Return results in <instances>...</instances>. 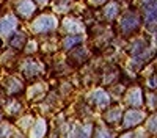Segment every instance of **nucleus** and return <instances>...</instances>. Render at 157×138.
<instances>
[{
	"label": "nucleus",
	"mask_w": 157,
	"mask_h": 138,
	"mask_svg": "<svg viewBox=\"0 0 157 138\" xmlns=\"http://www.w3.org/2000/svg\"><path fill=\"white\" fill-rule=\"evenodd\" d=\"M55 25H57L55 17H52V16H41V17H38L33 22L32 28H33L35 33H47V32L54 30Z\"/></svg>",
	"instance_id": "nucleus-1"
},
{
	"label": "nucleus",
	"mask_w": 157,
	"mask_h": 138,
	"mask_svg": "<svg viewBox=\"0 0 157 138\" xmlns=\"http://www.w3.org/2000/svg\"><path fill=\"white\" fill-rule=\"evenodd\" d=\"M138 25H140V17L135 13H127L121 19V30L124 33H132L134 30L138 28Z\"/></svg>",
	"instance_id": "nucleus-2"
},
{
	"label": "nucleus",
	"mask_w": 157,
	"mask_h": 138,
	"mask_svg": "<svg viewBox=\"0 0 157 138\" xmlns=\"http://www.w3.org/2000/svg\"><path fill=\"white\" fill-rule=\"evenodd\" d=\"M143 118H145V115H143L141 111L138 110H130L127 111L124 118H123V127L124 129H130V127H134V125L140 124L143 121Z\"/></svg>",
	"instance_id": "nucleus-3"
},
{
	"label": "nucleus",
	"mask_w": 157,
	"mask_h": 138,
	"mask_svg": "<svg viewBox=\"0 0 157 138\" xmlns=\"http://www.w3.org/2000/svg\"><path fill=\"white\" fill-rule=\"evenodd\" d=\"M16 19L13 16H6L0 19V36H10L13 32L16 30Z\"/></svg>",
	"instance_id": "nucleus-4"
},
{
	"label": "nucleus",
	"mask_w": 157,
	"mask_h": 138,
	"mask_svg": "<svg viewBox=\"0 0 157 138\" xmlns=\"http://www.w3.org/2000/svg\"><path fill=\"white\" fill-rule=\"evenodd\" d=\"M90 102H93V104H94V105H98V107L107 105V104L110 102V96H109L105 91L98 90V91H94L93 94L90 96Z\"/></svg>",
	"instance_id": "nucleus-5"
},
{
	"label": "nucleus",
	"mask_w": 157,
	"mask_h": 138,
	"mask_svg": "<svg viewBox=\"0 0 157 138\" xmlns=\"http://www.w3.org/2000/svg\"><path fill=\"white\" fill-rule=\"evenodd\" d=\"M16 11L22 17H29V16L33 14L35 5H33V2H30V0H21V2L17 3V6H16Z\"/></svg>",
	"instance_id": "nucleus-6"
},
{
	"label": "nucleus",
	"mask_w": 157,
	"mask_h": 138,
	"mask_svg": "<svg viewBox=\"0 0 157 138\" xmlns=\"http://www.w3.org/2000/svg\"><path fill=\"white\" fill-rule=\"evenodd\" d=\"M126 104L127 105H132V107H140L143 104L141 91L138 90V88H134V90L129 91V94L126 96Z\"/></svg>",
	"instance_id": "nucleus-7"
},
{
	"label": "nucleus",
	"mask_w": 157,
	"mask_h": 138,
	"mask_svg": "<svg viewBox=\"0 0 157 138\" xmlns=\"http://www.w3.org/2000/svg\"><path fill=\"white\" fill-rule=\"evenodd\" d=\"M24 74H25V77H27V79L35 77V75L39 74V65L35 63V61H27V63H25V66H24Z\"/></svg>",
	"instance_id": "nucleus-8"
},
{
	"label": "nucleus",
	"mask_w": 157,
	"mask_h": 138,
	"mask_svg": "<svg viewBox=\"0 0 157 138\" xmlns=\"http://www.w3.org/2000/svg\"><path fill=\"white\" fill-rule=\"evenodd\" d=\"M46 133V121L44 119H38L33 125L32 130V138H43V135Z\"/></svg>",
	"instance_id": "nucleus-9"
},
{
	"label": "nucleus",
	"mask_w": 157,
	"mask_h": 138,
	"mask_svg": "<svg viewBox=\"0 0 157 138\" xmlns=\"http://www.w3.org/2000/svg\"><path fill=\"white\" fill-rule=\"evenodd\" d=\"M123 113H121V110L118 108V107H115V108H112V110H109L107 113H105V119H107V122L109 124H115V122H118L123 116Z\"/></svg>",
	"instance_id": "nucleus-10"
},
{
	"label": "nucleus",
	"mask_w": 157,
	"mask_h": 138,
	"mask_svg": "<svg viewBox=\"0 0 157 138\" xmlns=\"http://www.w3.org/2000/svg\"><path fill=\"white\" fill-rule=\"evenodd\" d=\"M24 43H25V36H24L22 33L14 35V36L10 39V44H11L13 47H16V49H22V47H24Z\"/></svg>",
	"instance_id": "nucleus-11"
},
{
	"label": "nucleus",
	"mask_w": 157,
	"mask_h": 138,
	"mask_svg": "<svg viewBox=\"0 0 157 138\" xmlns=\"http://www.w3.org/2000/svg\"><path fill=\"white\" fill-rule=\"evenodd\" d=\"M82 41V36H69V38H66L64 39V49H71L72 46H75V44H78Z\"/></svg>",
	"instance_id": "nucleus-12"
},
{
	"label": "nucleus",
	"mask_w": 157,
	"mask_h": 138,
	"mask_svg": "<svg viewBox=\"0 0 157 138\" xmlns=\"http://www.w3.org/2000/svg\"><path fill=\"white\" fill-rule=\"evenodd\" d=\"M116 14H118V5L110 3V5L105 8V17H107V19H113Z\"/></svg>",
	"instance_id": "nucleus-13"
},
{
	"label": "nucleus",
	"mask_w": 157,
	"mask_h": 138,
	"mask_svg": "<svg viewBox=\"0 0 157 138\" xmlns=\"http://www.w3.org/2000/svg\"><path fill=\"white\" fill-rule=\"evenodd\" d=\"M132 50H134L135 55H140V54H143V52H146V43H145V41H137V43L134 44Z\"/></svg>",
	"instance_id": "nucleus-14"
},
{
	"label": "nucleus",
	"mask_w": 157,
	"mask_h": 138,
	"mask_svg": "<svg viewBox=\"0 0 157 138\" xmlns=\"http://www.w3.org/2000/svg\"><path fill=\"white\" fill-rule=\"evenodd\" d=\"M11 136V129L8 124L0 125V138H10Z\"/></svg>",
	"instance_id": "nucleus-15"
},
{
	"label": "nucleus",
	"mask_w": 157,
	"mask_h": 138,
	"mask_svg": "<svg viewBox=\"0 0 157 138\" xmlns=\"http://www.w3.org/2000/svg\"><path fill=\"white\" fill-rule=\"evenodd\" d=\"M96 138H113V133L105 130V129H102V127H99L98 132H96Z\"/></svg>",
	"instance_id": "nucleus-16"
},
{
	"label": "nucleus",
	"mask_w": 157,
	"mask_h": 138,
	"mask_svg": "<svg viewBox=\"0 0 157 138\" xmlns=\"http://www.w3.org/2000/svg\"><path fill=\"white\" fill-rule=\"evenodd\" d=\"M90 135H91V125H85V127L80 129L77 138H90Z\"/></svg>",
	"instance_id": "nucleus-17"
},
{
	"label": "nucleus",
	"mask_w": 157,
	"mask_h": 138,
	"mask_svg": "<svg viewBox=\"0 0 157 138\" xmlns=\"http://www.w3.org/2000/svg\"><path fill=\"white\" fill-rule=\"evenodd\" d=\"M149 132H152V133L155 132V116L154 115L151 116V121H149Z\"/></svg>",
	"instance_id": "nucleus-18"
},
{
	"label": "nucleus",
	"mask_w": 157,
	"mask_h": 138,
	"mask_svg": "<svg viewBox=\"0 0 157 138\" xmlns=\"http://www.w3.org/2000/svg\"><path fill=\"white\" fill-rule=\"evenodd\" d=\"M121 138H134V133H130V132H129V133H126V135H123Z\"/></svg>",
	"instance_id": "nucleus-19"
},
{
	"label": "nucleus",
	"mask_w": 157,
	"mask_h": 138,
	"mask_svg": "<svg viewBox=\"0 0 157 138\" xmlns=\"http://www.w3.org/2000/svg\"><path fill=\"white\" fill-rule=\"evenodd\" d=\"M102 2H105V0H93V3H96V5H101Z\"/></svg>",
	"instance_id": "nucleus-20"
},
{
	"label": "nucleus",
	"mask_w": 157,
	"mask_h": 138,
	"mask_svg": "<svg viewBox=\"0 0 157 138\" xmlns=\"http://www.w3.org/2000/svg\"><path fill=\"white\" fill-rule=\"evenodd\" d=\"M36 2H39V3H44V2H46V0H36Z\"/></svg>",
	"instance_id": "nucleus-21"
}]
</instances>
